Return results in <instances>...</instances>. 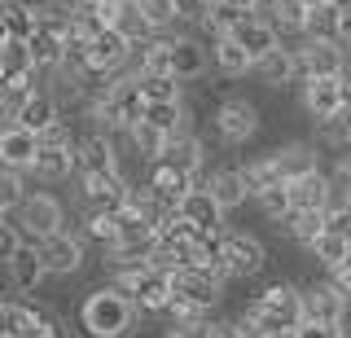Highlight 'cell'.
Returning <instances> with one entry per match:
<instances>
[{
  "instance_id": "54",
  "label": "cell",
  "mask_w": 351,
  "mask_h": 338,
  "mask_svg": "<svg viewBox=\"0 0 351 338\" xmlns=\"http://www.w3.org/2000/svg\"><path fill=\"white\" fill-rule=\"evenodd\" d=\"M334 338H351V330H338V334H334Z\"/></svg>"
},
{
  "instance_id": "33",
  "label": "cell",
  "mask_w": 351,
  "mask_h": 338,
  "mask_svg": "<svg viewBox=\"0 0 351 338\" xmlns=\"http://www.w3.org/2000/svg\"><path fill=\"white\" fill-rule=\"evenodd\" d=\"M277 233H285L299 250H312L316 237L325 233V215H307V211H294L285 224H277Z\"/></svg>"
},
{
  "instance_id": "17",
  "label": "cell",
  "mask_w": 351,
  "mask_h": 338,
  "mask_svg": "<svg viewBox=\"0 0 351 338\" xmlns=\"http://www.w3.org/2000/svg\"><path fill=\"white\" fill-rule=\"evenodd\" d=\"M290 193H294V211H307V215H329L338 202V184L329 171H312V176L294 180Z\"/></svg>"
},
{
  "instance_id": "51",
  "label": "cell",
  "mask_w": 351,
  "mask_h": 338,
  "mask_svg": "<svg viewBox=\"0 0 351 338\" xmlns=\"http://www.w3.org/2000/svg\"><path fill=\"white\" fill-rule=\"evenodd\" d=\"M338 84H343V106H351V67L338 75Z\"/></svg>"
},
{
  "instance_id": "52",
  "label": "cell",
  "mask_w": 351,
  "mask_h": 338,
  "mask_svg": "<svg viewBox=\"0 0 351 338\" xmlns=\"http://www.w3.org/2000/svg\"><path fill=\"white\" fill-rule=\"evenodd\" d=\"M307 9H329V5H338V0H303Z\"/></svg>"
},
{
  "instance_id": "16",
  "label": "cell",
  "mask_w": 351,
  "mask_h": 338,
  "mask_svg": "<svg viewBox=\"0 0 351 338\" xmlns=\"http://www.w3.org/2000/svg\"><path fill=\"white\" fill-rule=\"evenodd\" d=\"M171 49V75L180 84H197L211 71V45H202L197 36H167Z\"/></svg>"
},
{
  "instance_id": "41",
  "label": "cell",
  "mask_w": 351,
  "mask_h": 338,
  "mask_svg": "<svg viewBox=\"0 0 351 338\" xmlns=\"http://www.w3.org/2000/svg\"><path fill=\"white\" fill-rule=\"evenodd\" d=\"M307 255H312L325 272H334L343 259H351V242H343V237H334V233H321V237H316V246L307 250Z\"/></svg>"
},
{
  "instance_id": "47",
  "label": "cell",
  "mask_w": 351,
  "mask_h": 338,
  "mask_svg": "<svg viewBox=\"0 0 351 338\" xmlns=\"http://www.w3.org/2000/svg\"><path fill=\"white\" fill-rule=\"evenodd\" d=\"M338 45H351V0L338 5Z\"/></svg>"
},
{
  "instance_id": "36",
  "label": "cell",
  "mask_w": 351,
  "mask_h": 338,
  "mask_svg": "<svg viewBox=\"0 0 351 338\" xmlns=\"http://www.w3.org/2000/svg\"><path fill=\"white\" fill-rule=\"evenodd\" d=\"M80 233L88 237V242H97L101 250H114L119 246V215L114 211H88Z\"/></svg>"
},
{
  "instance_id": "40",
  "label": "cell",
  "mask_w": 351,
  "mask_h": 338,
  "mask_svg": "<svg viewBox=\"0 0 351 338\" xmlns=\"http://www.w3.org/2000/svg\"><path fill=\"white\" fill-rule=\"evenodd\" d=\"M136 84H141V97H145L149 106H158V101H184V97H180L184 84L176 80V75H141Z\"/></svg>"
},
{
  "instance_id": "32",
  "label": "cell",
  "mask_w": 351,
  "mask_h": 338,
  "mask_svg": "<svg viewBox=\"0 0 351 338\" xmlns=\"http://www.w3.org/2000/svg\"><path fill=\"white\" fill-rule=\"evenodd\" d=\"M145 119L154 128H162L167 136H180V132H193V114L184 101H158V106H145Z\"/></svg>"
},
{
  "instance_id": "20",
  "label": "cell",
  "mask_w": 351,
  "mask_h": 338,
  "mask_svg": "<svg viewBox=\"0 0 351 338\" xmlns=\"http://www.w3.org/2000/svg\"><path fill=\"white\" fill-rule=\"evenodd\" d=\"M255 80L263 84V88H290V84H303L299 49H294V45H281L277 53H268V58L255 67Z\"/></svg>"
},
{
  "instance_id": "3",
  "label": "cell",
  "mask_w": 351,
  "mask_h": 338,
  "mask_svg": "<svg viewBox=\"0 0 351 338\" xmlns=\"http://www.w3.org/2000/svg\"><path fill=\"white\" fill-rule=\"evenodd\" d=\"M211 123H215V136L237 149V145H250V141L259 136L263 114H259V106L250 101V97H224V101H215Z\"/></svg>"
},
{
  "instance_id": "29",
  "label": "cell",
  "mask_w": 351,
  "mask_h": 338,
  "mask_svg": "<svg viewBox=\"0 0 351 338\" xmlns=\"http://www.w3.org/2000/svg\"><path fill=\"white\" fill-rule=\"evenodd\" d=\"M62 119H66L62 101H58V97H53L49 88H40L36 97H31V106L22 110V119H18V123H22V128H31L36 136H44V132H53V128H58Z\"/></svg>"
},
{
  "instance_id": "6",
  "label": "cell",
  "mask_w": 351,
  "mask_h": 338,
  "mask_svg": "<svg viewBox=\"0 0 351 338\" xmlns=\"http://www.w3.org/2000/svg\"><path fill=\"white\" fill-rule=\"evenodd\" d=\"M58 325L62 321L36 299H5L0 303V330H5V338H49Z\"/></svg>"
},
{
  "instance_id": "25",
  "label": "cell",
  "mask_w": 351,
  "mask_h": 338,
  "mask_svg": "<svg viewBox=\"0 0 351 338\" xmlns=\"http://www.w3.org/2000/svg\"><path fill=\"white\" fill-rule=\"evenodd\" d=\"M36 31H40V5L36 0H5V9H0V36L36 40Z\"/></svg>"
},
{
  "instance_id": "2",
  "label": "cell",
  "mask_w": 351,
  "mask_h": 338,
  "mask_svg": "<svg viewBox=\"0 0 351 338\" xmlns=\"http://www.w3.org/2000/svg\"><path fill=\"white\" fill-rule=\"evenodd\" d=\"M141 316L145 312L132 303V294H123L119 286H110V281L88 290L84 303H80V325H84L88 338H132Z\"/></svg>"
},
{
  "instance_id": "23",
  "label": "cell",
  "mask_w": 351,
  "mask_h": 338,
  "mask_svg": "<svg viewBox=\"0 0 351 338\" xmlns=\"http://www.w3.org/2000/svg\"><path fill=\"white\" fill-rule=\"evenodd\" d=\"M202 184L211 189V198L224 206V211H237V206H246V198H250L241 167H211V171L202 176Z\"/></svg>"
},
{
  "instance_id": "42",
  "label": "cell",
  "mask_w": 351,
  "mask_h": 338,
  "mask_svg": "<svg viewBox=\"0 0 351 338\" xmlns=\"http://www.w3.org/2000/svg\"><path fill=\"white\" fill-rule=\"evenodd\" d=\"M167 321L176 325V330H202V325H211V308H197V303H189V299H171Z\"/></svg>"
},
{
  "instance_id": "38",
  "label": "cell",
  "mask_w": 351,
  "mask_h": 338,
  "mask_svg": "<svg viewBox=\"0 0 351 338\" xmlns=\"http://www.w3.org/2000/svg\"><path fill=\"white\" fill-rule=\"evenodd\" d=\"M27 198H31V189H27V171H9V167H0V215H14Z\"/></svg>"
},
{
  "instance_id": "34",
  "label": "cell",
  "mask_w": 351,
  "mask_h": 338,
  "mask_svg": "<svg viewBox=\"0 0 351 338\" xmlns=\"http://www.w3.org/2000/svg\"><path fill=\"white\" fill-rule=\"evenodd\" d=\"M316 145H325V149H351V106H343L334 119H325V123H316Z\"/></svg>"
},
{
  "instance_id": "53",
  "label": "cell",
  "mask_w": 351,
  "mask_h": 338,
  "mask_svg": "<svg viewBox=\"0 0 351 338\" xmlns=\"http://www.w3.org/2000/svg\"><path fill=\"white\" fill-rule=\"evenodd\" d=\"M338 202H347V206H351V184H347V189H338Z\"/></svg>"
},
{
  "instance_id": "8",
  "label": "cell",
  "mask_w": 351,
  "mask_h": 338,
  "mask_svg": "<svg viewBox=\"0 0 351 338\" xmlns=\"http://www.w3.org/2000/svg\"><path fill=\"white\" fill-rule=\"evenodd\" d=\"M110 286H119L123 294H132V303H136L141 312H149V316H167L171 308V299H176V290H171V272H162V268H145V272H136V277H119V281H110Z\"/></svg>"
},
{
  "instance_id": "44",
  "label": "cell",
  "mask_w": 351,
  "mask_h": 338,
  "mask_svg": "<svg viewBox=\"0 0 351 338\" xmlns=\"http://www.w3.org/2000/svg\"><path fill=\"white\" fill-rule=\"evenodd\" d=\"M141 14L149 18V27L158 31V36H167L171 27H180V14H176V0H136Z\"/></svg>"
},
{
  "instance_id": "22",
  "label": "cell",
  "mask_w": 351,
  "mask_h": 338,
  "mask_svg": "<svg viewBox=\"0 0 351 338\" xmlns=\"http://www.w3.org/2000/svg\"><path fill=\"white\" fill-rule=\"evenodd\" d=\"M272 154H277L281 176L290 184L303 180V176H312V171H325L321 167V145H316V141H290V145H277Z\"/></svg>"
},
{
  "instance_id": "12",
  "label": "cell",
  "mask_w": 351,
  "mask_h": 338,
  "mask_svg": "<svg viewBox=\"0 0 351 338\" xmlns=\"http://www.w3.org/2000/svg\"><path fill=\"white\" fill-rule=\"evenodd\" d=\"M299 106H303V114L312 119V123L334 119L343 110V84H338V75H307L299 84Z\"/></svg>"
},
{
  "instance_id": "31",
  "label": "cell",
  "mask_w": 351,
  "mask_h": 338,
  "mask_svg": "<svg viewBox=\"0 0 351 338\" xmlns=\"http://www.w3.org/2000/svg\"><path fill=\"white\" fill-rule=\"evenodd\" d=\"M128 141H132V149H136V158L145 162V167L162 162V158H167V145H171V136L162 132V128H154L149 119H141V123L128 132Z\"/></svg>"
},
{
  "instance_id": "21",
  "label": "cell",
  "mask_w": 351,
  "mask_h": 338,
  "mask_svg": "<svg viewBox=\"0 0 351 338\" xmlns=\"http://www.w3.org/2000/svg\"><path fill=\"white\" fill-rule=\"evenodd\" d=\"M84 171H123V162H119V145H114V132L93 128V132L80 136V176H84Z\"/></svg>"
},
{
  "instance_id": "45",
  "label": "cell",
  "mask_w": 351,
  "mask_h": 338,
  "mask_svg": "<svg viewBox=\"0 0 351 338\" xmlns=\"http://www.w3.org/2000/svg\"><path fill=\"white\" fill-rule=\"evenodd\" d=\"M176 14H180V27L202 31V23L211 18V0H176Z\"/></svg>"
},
{
  "instance_id": "24",
  "label": "cell",
  "mask_w": 351,
  "mask_h": 338,
  "mask_svg": "<svg viewBox=\"0 0 351 338\" xmlns=\"http://www.w3.org/2000/svg\"><path fill=\"white\" fill-rule=\"evenodd\" d=\"M162 162H171L176 171H184V176L202 180V171H206V141L197 136V132H180V136H171L167 158H162Z\"/></svg>"
},
{
  "instance_id": "15",
  "label": "cell",
  "mask_w": 351,
  "mask_h": 338,
  "mask_svg": "<svg viewBox=\"0 0 351 338\" xmlns=\"http://www.w3.org/2000/svg\"><path fill=\"white\" fill-rule=\"evenodd\" d=\"M44 277H49V268H44L40 246L18 250V255L5 264V286H9L5 299H27V294H36V290L44 286Z\"/></svg>"
},
{
  "instance_id": "48",
  "label": "cell",
  "mask_w": 351,
  "mask_h": 338,
  "mask_svg": "<svg viewBox=\"0 0 351 338\" xmlns=\"http://www.w3.org/2000/svg\"><path fill=\"white\" fill-rule=\"evenodd\" d=\"M329 281H334V286H338V290H343L347 299H351V259H343V264L329 272Z\"/></svg>"
},
{
  "instance_id": "7",
  "label": "cell",
  "mask_w": 351,
  "mask_h": 338,
  "mask_svg": "<svg viewBox=\"0 0 351 338\" xmlns=\"http://www.w3.org/2000/svg\"><path fill=\"white\" fill-rule=\"evenodd\" d=\"M219 259H224L233 281H246V277H259L268 268V246L255 233H246V228H228L224 242H219Z\"/></svg>"
},
{
  "instance_id": "28",
  "label": "cell",
  "mask_w": 351,
  "mask_h": 338,
  "mask_svg": "<svg viewBox=\"0 0 351 338\" xmlns=\"http://www.w3.org/2000/svg\"><path fill=\"white\" fill-rule=\"evenodd\" d=\"M36 75V53H31V40H9L0 36V84H14Z\"/></svg>"
},
{
  "instance_id": "13",
  "label": "cell",
  "mask_w": 351,
  "mask_h": 338,
  "mask_svg": "<svg viewBox=\"0 0 351 338\" xmlns=\"http://www.w3.org/2000/svg\"><path fill=\"white\" fill-rule=\"evenodd\" d=\"M224 286H228V281H224V277H215L211 268H193V264H184L180 272H171V290H176V299H189V303H197V308H215V303L224 299Z\"/></svg>"
},
{
  "instance_id": "43",
  "label": "cell",
  "mask_w": 351,
  "mask_h": 338,
  "mask_svg": "<svg viewBox=\"0 0 351 338\" xmlns=\"http://www.w3.org/2000/svg\"><path fill=\"white\" fill-rule=\"evenodd\" d=\"M27 246H31V237H27V228L18 224V215H0V259L9 264V259Z\"/></svg>"
},
{
  "instance_id": "5",
  "label": "cell",
  "mask_w": 351,
  "mask_h": 338,
  "mask_svg": "<svg viewBox=\"0 0 351 338\" xmlns=\"http://www.w3.org/2000/svg\"><path fill=\"white\" fill-rule=\"evenodd\" d=\"M303 316L312 325H325V330H347V316H351V299L334 286L329 277L321 281H307L303 286Z\"/></svg>"
},
{
  "instance_id": "1",
  "label": "cell",
  "mask_w": 351,
  "mask_h": 338,
  "mask_svg": "<svg viewBox=\"0 0 351 338\" xmlns=\"http://www.w3.org/2000/svg\"><path fill=\"white\" fill-rule=\"evenodd\" d=\"M246 338H277V334H294L307 321L303 316V290L290 281H272L263 286L255 299L246 303V312L237 316Z\"/></svg>"
},
{
  "instance_id": "37",
  "label": "cell",
  "mask_w": 351,
  "mask_h": 338,
  "mask_svg": "<svg viewBox=\"0 0 351 338\" xmlns=\"http://www.w3.org/2000/svg\"><path fill=\"white\" fill-rule=\"evenodd\" d=\"M255 206L263 211V220H268L272 228H277V224H285V220L294 215V193H290V184H277V189L259 193V198H255Z\"/></svg>"
},
{
  "instance_id": "14",
  "label": "cell",
  "mask_w": 351,
  "mask_h": 338,
  "mask_svg": "<svg viewBox=\"0 0 351 338\" xmlns=\"http://www.w3.org/2000/svg\"><path fill=\"white\" fill-rule=\"evenodd\" d=\"M299 62H303V80L307 75H343L351 67L347 49L338 45V40H321V36H303L299 45Z\"/></svg>"
},
{
  "instance_id": "30",
  "label": "cell",
  "mask_w": 351,
  "mask_h": 338,
  "mask_svg": "<svg viewBox=\"0 0 351 338\" xmlns=\"http://www.w3.org/2000/svg\"><path fill=\"white\" fill-rule=\"evenodd\" d=\"M241 176H246V189H250V198H259V193H268V189H277V184H290L281 176V162L277 154H255L250 162H241Z\"/></svg>"
},
{
  "instance_id": "50",
  "label": "cell",
  "mask_w": 351,
  "mask_h": 338,
  "mask_svg": "<svg viewBox=\"0 0 351 338\" xmlns=\"http://www.w3.org/2000/svg\"><path fill=\"white\" fill-rule=\"evenodd\" d=\"M162 338H211V330H206V325H202V330H176V325H167Z\"/></svg>"
},
{
  "instance_id": "39",
  "label": "cell",
  "mask_w": 351,
  "mask_h": 338,
  "mask_svg": "<svg viewBox=\"0 0 351 338\" xmlns=\"http://www.w3.org/2000/svg\"><path fill=\"white\" fill-rule=\"evenodd\" d=\"M119 31H123V36L132 40V45H145V40H154L158 36V31L149 27V18L141 14V5L136 0H123V9H119V23H114Z\"/></svg>"
},
{
  "instance_id": "55",
  "label": "cell",
  "mask_w": 351,
  "mask_h": 338,
  "mask_svg": "<svg viewBox=\"0 0 351 338\" xmlns=\"http://www.w3.org/2000/svg\"><path fill=\"white\" fill-rule=\"evenodd\" d=\"M75 5H80V0H75Z\"/></svg>"
},
{
  "instance_id": "27",
  "label": "cell",
  "mask_w": 351,
  "mask_h": 338,
  "mask_svg": "<svg viewBox=\"0 0 351 338\" xmlns=\"http://www.w3.org/2000/svg\"><path fill=\"white\" fill-rule=\"evenodd\" d=\"M211 67L224 75V80L255 75V62H250V53L237 45V36H219V40H211Z\"/></svg>"
},
{
  "instance_id": "10",
  "label": "cell",
  "mask_w": 351,
  "mask_h": 338,
  "mask_svg": "<svg viewBox=\"0 0 351 338\" xmlns=\"http://www.w3.org/2000/svg\"><path fill=\"white\" fill-rule=\"evenodd\" d=\"M40 255H44L49 277H80L84 264H88V237L66 228V233L49 237V242H40Z\"/></svg>"
},
{
  "instance_id": "19",
  "label": "cell",
  "mask_w": 351,
  "mask_h": 338,
  "mask_svg": "<svg viewBox=\"0 0 351 338\" xmlns=\"http://www.w3.org/2000/svg\"><path fill=\"white\" fill-rule=\"evenodd\" d=\"M180 215L197 228V233H228V228H224V215L228 211L211 198V189H206V184H197V189H189L180 198Z\"/></svg>"
},
{
  "instance_id": "35",
  "label": "cell",
  "mask_w": 351,
  "mask_h": 338,
  "mask_svg": "<svg viewBox=\"0 0 351 338\" xmlns=\"http://www.w3.org/2000/svg\"><path fill=\"white\" fill-rule=\"evenodd\" d=\"M272 23H277V31H281V40L285 36H307L312 31V9L303 5V0H281L277 5V14H272Z\"/></svg>"
},
{
  "instance_id": "26",
  "label": "cell",
  "mask_w": 351,
  "mask_h": 338,
  "mask_svg": "<svg viewBox=\"0 0 351 338\" xmlns=\"http://www.w3.org/2000/svg\"><path fill=\"white\" fill-rule=\"evenodd\" d=\"M145 180L154 184V193H158L162 202H167V206H176V211H180V198H184V193H189V189H197V184H202V180L184 176V171H176L171 162H154V167L145 171Z\"/></svg>"
},
{
  "instance_id": "4",
  "label": "cell",
  "mask_w": 351,
  "mask_h": 338,
  "mask_svg": "<svg viewBox=\"0 0 351 338\" xmlns=\"http://www.w3.org/2000/svg\"><path fill=\"white\" fill-rule=\"evenodd\" d=\"M18 224L27 228V237H31V246H40V242H49V237H58L66 233V206L58 193H44V189H31V198L18 206Z\"/></svg>"
},
{
  "instance_id": "18",
  "label": "cell",
  "mask_w": 351,
  "mask_h": 338,
  "mask_svg": "<svg viewBox=\"0 0 351 338\" xmlns=\"http://www.w3.org/2000/svg\"><path fill=\"white\" fill-rule=\"evenodd\" d=\"M233 36H237V45L250 53V62H255V67H259L263 58H268V53H277V49L285 45L281 31H277V23H272L268 14H250L246 23H237V27H233Z\"/></svg>"
},
{
  "instance_id": "49",
  "label": "cell",
  "mask_w": 351,
  "mask_h": 338,
  "mask_svg": "<svg viewBox=\"0 0 351 338\" xmlns=\"http://www.w3.org/2000/svg\"><path fill=\"white\" fill-rule=\"evenodd\" d=\"M338 330H325V325H312V321H303L299 330H294V338H334Z\"/></svg>"
},
{
  "instance_id": "9",
  "label": "cell",
  "mask_w": 351,
  "mask_h": 338,
  "mask_svg": "<svg viewBox=\"0 0 351 338\" xmlns=\"http://www.w3.org/2000/svg\"><path fill=\"white\" fill-rule=\"evenodd\" d=\"M132 176L128 171H84L80 176V198L88 211H119L128 202Z\"/></svg>"
},
{
  "instance_id": "11",
  "label": "cell",
  "mask_w": 351,
  "mask_h": 338,
  "mask_svg": "<svg viewBox=\"0 0 351 338\" xmlns=\"http://www.w3.org/2000/svg\"><path fill=\"white\" fill-rule=\"evenodd\" d=\"M40 149H44V136H36L31 128H22V123H5V128H0V167L36 176Z\"/></svg>"
},
{
  "instance_id": "46",
  "label": "cell",
  "mask_w": 351,
  "mask_h": 338,
  "mask_svg": "<svg viewBox=\"0 0 351 338\" xmlns=\"http://www.w3.org/2000/svg\"><path fill=\"white\" fill-rule=\"evenodd\" d=\"M206 330H211V338H246V330H241V321H211Z\"/></svg>"
}]
</instances>
